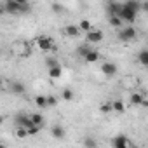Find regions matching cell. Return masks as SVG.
<instances>
[{"label":"cell","mask_w":148,"mask_h":148,"mask_svg":"<svg viewBox=\"0 0 148 148\" xmlns=\"http://www.w3.org/2000/svg\"><path fill=\"white\" fill-rule=\"evenodd\" d=\"M35 106H38V108H49V101H47V96H42V94H38V96H35Z\"/></svg>","instance_id":"cell-16"},{"label":"cell","mask_w":148,"mask_h":148,"mask_svg":"<svg viewBox=\"0 0 148 148\" xmlns=\"http://www.w3.org/2000/svg\"><path fill=\"white\" fill-rule=\"evenodd\" d=\"M30 117H32V120H33V124H38V125H44V115H40V113H32Z\"/></svg>","instance_id":"cell-26"},{"label":"cell","mask_w":148,"mask_h":148,"mask_svg":"<svg viewBox=\"0 0 148 148\" xmlns=\"http://www.w3.org/2000/svg\"><path fill=\"white\" fill-rule=\"evenodd\" d=\"M138 14L139 12H136L134 9H131V7H127L125 4L122 5V9H120V18H122V21L124 23H134L136 21V18H138Z\"/></svg>","instance_id":"cell-4"},{"label":"cell","mask_w":148,"mask_h":148,"mask_svg":"<svg viewBox=\"0 0 148 148\" xmlns=\"http://www.w3.org/2000/svg\"><path fill=\"white\" fill-rule=\"evenodd\" d=\"M141 11L148 14V0H143V2H141Z\"/></svg>","instance_id":"cell-31"},{"label":"cell","mask_w":148,"mask_h":148,"mask_svg":"<svg viewBox=\"0 0 148 148\" xmlns=\"http://www.w3.org/2000/svg\"><path fill=\"white\" fill-rule=\"evenodd\" d=\"M96 145H98V143H96V141H94L92 138H86V139H84V146H89V148H94Z\"/></svg>","instance_id":"cell-27"},{"label":"cell","mask_w":148,"mask_h":148,"mask_svg":"<svg viewBox=\"0 0 148 148\" xmlns=\"http://www.w3.org/2000/svg\"><path fill=\"white\" fill-rule=\"evenodd\" d=\"M51 134H52V138H56V139H63V138H64V129H63L61 125H54L52 131H51Z\"/></svg>","instance_id":"cell-20"},{"label":"cell","mask_w":148,"mask_h":148,"mask_svg":"<svg viewBox=\"0 0 148 148\" xmlns=\"http://www.w3.org/2000/svg\"><path fill=\"white\" fill-rule=\"evenodd\" d=\"M124 4H117V2H110L106 5V11H108V16H115V14H120V9H122Z\"/></svg>","instance_id":"cell-14"},{"label":"cell","mask_w":148,"mask_h":148,"mask_svg":"<svg viewBox=\"0 0 148 148\" xmlns=\"http://www.w3.org/2000/svg\"><path fill=\"white\" fill-rule=\"evenodd\" d=\"M26 11H30V4H19L16 0H7V4H5V12H9V14L26 12Z\"/></svg>","instance_id":"cell-2"},{"label":"cell","mask_w":148,"mask_h":148,"mask_svg":"<svg viewBox=\"0 0 148 148\" xmlns=\"http://www.w3.org/2000/svg\"><path fill=\"white\" fill-rule=\"evenodd\" d=\"M9 87H11V92H12V94H16V96H23V94L26 92L25 84H23V82H19V80H12Z\"/></svg>","instance_id":"cell-8"},{"label":"cell","mask_w":148,"mask_h":148,"mask_svg":"<svg viewBox=\"0 0 148 148\" xmlns=\"http://www.w3.org/2000/svg\"><path fill=\"white\" fill-rule=\"evenodd\" d=\"M99 110L103 113H108V112H113V101H106V103H101Z\"/></svg>","instance_id":"cell-23"},{"label":"cell","mask_w":148,"mask_h":148,"mask_svg":"<svg viewBox=\"0 0 148 148\" xmlns=\"http://www.w3.org/2000/svg\"><path fill=\"white\" fill-rule=\"evenodd\" d=\"M87 52H89V47H79V54H80L82 58H84Z\"/></svg>","instance_id":"cell-32"},{"label":"cell","mask_w":148,"mask_h":148,"mask_svg":"<svg viewBox=\"0 0 148 148\" xmlns=\"http://www.w3.org/2000/svg\"><path fill=\"white\" fill-rule=\"evenodd\" d=\"M40 131H42V125H38V124H33L32 127H28V134L30 136H38Z\"/></svg>","instance_id":"cell-24"},{"label":"cell","mask_w":148,"mask_h":148,"mask_svg":"<svg viewBox=\"0 0 148 148\" xmlns=\"http://www.w3.org/2000/svg\"><path fill=\"white\" fill-rule=\"evenodd\" d=\"M136 37H138V30H136L134 26H131V25L124 26V28L119 32V40H120V42H131V40H134Z\"/></svg>","instance_id":"cell-3"},{"label":"cell","mask_w":148,"mask_h":148,"mask_svg":"<svg viewBox=\"0 0 148 148\" xmlns=\"http://www.w3.org/2000/svg\"><path fill=\"white\" fill-rule=\"evenodd\" d=\"M14 122H16V125H23V127H26V129L33 125V120H32V117H30V115H25V113L18 115V117L14 119Z\"/></svg>","instance_id":"cell-9"},{"label":"cell","mask_w":148,"mask_h":148,"mask_svg":"<svg viewBox=\"0 0 148 148\" xmlns=\"http://www.w3.org/2000/svg\"><path fill=\"white\" fill-rule=\"evenodd\" d=\"M37 47L42 51V52H52V51H58V45L52 42V38L49 35H38L37 37Z\"/></svg>","instance_id":"cell-1"},{"label":"cell","mask_w":148,"mask_h":148,"mask_svg":"<svg viewBox=\"0 0 148 148\" xmlns=\"http://www.w3.org/2000/svg\"><path fill=\"white\" fill-rule=\"evenodd\" d=\"M47 75H49V79H52V80H56V79H61V75H63V70H61V64L51 66V68H49V71H47Z\"/></svg>","instance_id":"cell-11"},{"label":"cell","mask_w":148,"mask_h":148,"mask_svg":"<svg viewBox=\"0 0 148 148\" xmlns=\"http://www.w3.org/2000/svg\"><path fill=\"white\" fill-rule=\"evenodd\" d=\"M127 7H131V9H134L136 12H139L141 11V2H139V0H125V2H124Z\"/></svg>","instance_id":"cell-22"},{"label":"cell","mask_w":148,"mask_h":148,"mask_svg":"<svg viewBox=\"0 0 148 148\" xmlns=\"http://www.w3.org/2000/svg\"><path fill=\"white\" fill-rule=\"evenodd\" d=\"M52 11L58 12V14H61V12H63V7H61L59 4H52Z\"/></svg>","instance_id":"cell-30"},{"label":"cell","mask_w":148,"mask_h":148,"mask_svg":"<svg viewBox=\"0 0 148 148\" xmlns=\"http://www.w3.org/2000/svg\"><path fill=\"white\" fill-rule=\"evenodd\" d=\"M108 23H110V26H113V28H120L122 26V18L119 16V14H115V16H110L108 18Z\"/></svg>","instance_id":"cell-18"},{"label":"cell","mask_w":148,"mask_h":148,"mask_svg":"<svg viewBox=\"0 0 148 148\" xmlns=\"http://www.w3.org/2000/svg\"><path fill=\"white\" fill-rule=\"evenodd\" d=\"M138 63L145 68H148V49H143L138 52Z\"/></svg>","instance_id":"cell-15"},{"label":"cell","mask_w":148,"mask_h":148,"mask_svg":"<svg viewBox=\"0 0 148 148\" xmlns=\"http://www.w3.org/2000/svg\"><path fill=\"white\" fill-rule=\"evenodd\" d=\"M103 38H105V33H103V30H98V28H92L86 33V40L89 44H99V42H103Z\"/></svg>","instance_id":"cell-5"},{"label":"cell","mask_w":148,"mask_h":148,"mask_svg":"<svg viewBox=\"0 0 148 148\" xmlns=\"http://www.w3.org/2000/svg\"><path fill=\"white\" fill-rule=\"evenodd\" d=\"M84 61H86L87 64H94V63H98V61H99V52H98L96 49H89V52L84 56Z\"/></svg>","instance_id":"cell-10"},{"label":"cell","mask_w":148,"mask_h":148,"mask_svg":"<svg viewBox=\"0 0 148 148\" xmlns=\"http://www.w3.org/2000/svg\"><path fill=\"white\" fill-rule=\"evenodd\" d=\"M80 28H79V25H68L66 28H64V33L68 35V37H71V38H77L79 35H80Z\"/></svg>","instance_id":"cell-12"},{"label":"cell","mask_w":148,"mask_h":148,"mask_svg":"<svg viewBox=\"0 0 148 148\" xmlns=\"http://www.w3.org/2000/svg\"><path fill=\"white\" fill-rule=\"evenodd\" d=\"M112 146L113 148H129V146H132V141L125 134H119L112 139Z\"/></svg>","instance_id":"cell-6"},{"label":"cell","mask_w":148,"mask_h":148,"mask_svg":"<svg viewBox=\"0 0 148 148\" xmlns=\"http://www.w3.org/2000/svg\"><path fill=\"white\" fill-rule=\"evenodd\" d=\"M47 101H49V108H52V106L58 105V98L56 96H47Z\"/></svg>","instance_id":"cell-28"},{"label":"cell","mask_w":148,"mask_h":148,"mask_svg":"<svg viewBox=\"0 0 148 148\" xmlns=\"http://www.w3.org/2000/svg\"><path fill=\"white\" fill-rule=\"evenodd\" d=\"M101 73H103L105 77H113V75H117V64L112 63V61L101 63Z\"/></svg>","instance_id":"cell-7"},{"label":"cell","mask_w":148,"mask_h":148,"mask_svg":"<svg viewBox=\"0 0 148 148\" xmlns=\"http://www.w3.org/2000/svg\"><path fill=\"white\" fill-rule=\"evenodd\" d=\"M143 101H145V98H143L141 92H131V96H129V103H131L132 106H141Z\"/></svg>","instance_id":"cell-13"},{"label":"cell","mask_w":148,"mask_h":148,"mask_svg":"<svg viewBox=\"0 0 148 148\" xmlns=\"http://www.w3.org/2000/svg\"><path fill=\"white\" fill-rule=\"evenodd\" d=\"M16 2H19V4H28L30 0H16Z\"/></svg>","instance_id":"cell-33"},{"label":"cell","mask_w":148,"mask_h":148,"mask_svg":"<svg viewBox=\"0 0 148 148\" xmlns=\"http://www.w3.org/2000/svg\"><path fill=\"white\" fill-rule=\"evenodd\" d=\"M61 96H63V99H64V101H73V98H75V92H73L71 89H64Z\"/></svg>","instance_id":"cell-25"},{"label":"cell","mask_w":148,"mask_h":148,"mask_svg":"<svg viewBox=\"0 0 148 148\" xmlns=\"http://www.w3.org/2000/svg\"><path fill=\"white\" fill-rule=\"evenodd\" d=\"M113 112L115 113H124L125 112V103L122 99H115L113 101Z\"/></svg>","instance_id":"cell-21"},{"label":"cell","mask_w":148,"mask_h":148,"mask_svg":"<svg viewBox=\"0 0 148 148\" xmlns=\"http://www.w3.org/2000/svg\"><path fill=\"white\" fill-rule=\"evenodd\" d=\"M14 134H16V138H18V139H25V138H28V136H30V134H28V129H26V127H23V125H16Z\"/></svg>","instance_id":"cell-17"},{"label":"cell","mask_w":148,"mask_h":148,"mask_svg":"<svg viewBox=\"0 0 148 148\" xmlns=\"http://www.w3.org/2000/svg\"><path fill=\"white\" fill-rule=\"evenodd\" d=\"M56 64H59V61H58L56 58H49V59H47V66H49V68H51V66H56Z\"/></svg>","instance_id":"cell-29"},{"label":"cell","mask_w":148,"mask_h":148,"mask_svg":"<svg viewBox=\"0 0 148 148\" xmlns=\"http://www.w3.org/2000/svg\"><path fill=\"white\" fill-rule=\"evenodd\" d=\"M79 28L84 32V33H87L89 30H92V23L89 21V19H86V18H82L80 21H79Z\"/></svg>","instance_id":"cell-19"}]
</instances>
